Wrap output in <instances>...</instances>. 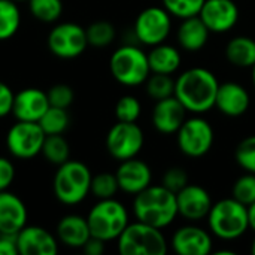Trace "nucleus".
<instances>
[{"label":"nucleus","mask_w":255,"mask_h":255,"mask_svg":"<svg viewBox=\"0 0 255 255\" xmlns=\"http://www.w3.org/2000/svg\"><path fill=\"white\" fill-rule=\"evenodd\" d=\"M182 57L181 52L167 43H158L155 46H151V51L148 52V63L151 67V73H164V75H173L179 66H181Z\"/></svg>","instance_id":"obj_24"},{"label":"nucleus","mask_w":255,"mask_h":255,"mask_svg":"<svg viewBox=\"0 0 255 255\" xmlns=\"http://www.w3.org/2000/svg\"><path fill=\"white\" fill-rule=\"evenodd\" d=\"M176 143L179 151L191 158L206 155L214 145V128L202 117H191L176 131Z\"/></svg>","instance_id":"obj_8"},{"label":"nucleus","mask_w":255,"mask_h":255,"mask_svg":"<svg viewBox=\"0 0 255 255\" xmlns=\"http://www.w3.org/2000/svg\"><path fill=\"white\" fill-rule=\"evenodd\" d=\"M30 13L42 22H54L63 13L61 0H27Z\"/></svg>","instance_id":"obj_30"},{"label":"nucleus","mask_w":255,"mask_h":255,"mask_svg":"<svg viewBox=\"0 0 255 255\" xmlns=\"http://www.w3.org/2000/svg\"><path fill=\"white\" fill-rule=\"evenodd\" d=\"M251 103L250 93L238 82L220 84L215 99V108L226 117L238 118L247 114Z\"/></svg>","instance_id":"obj_21"},{"label":"nucleus","mask_w":255,"mask_h":255,"mask_svg":"<svg viewBox=\"0 0 255 255\" xmlns=\"http://www.w3.org/2000/svg\"><path fill=\"white\" fill-rule=\"evenodd\" d=\"M226 57L236 67H253L255 64V40L248 36L233 37L226 45Z\"/></svg>","instance_id":"obj_25"},{"label":"nucleus","mask_w":255,"mask_h":255,"mask_svg":"<svg viewBox=\"0 0 255 255\" xmlns=\"http://www.w3.org/2000/svg\"><path fill=\"white\" fill-rule=\"evenodd\" d=\"M206 218L212 235L223 241H236L250 229L247 206L233 197L214 203Z\"/></svg>","instance_id":"obj_4"},{"label":"nucleus","mask_w":255,"mask_h":255,"mask_svg":"<svg viewBox=\"0 0 255 255\" xmlns=\"http://www.w3.org/2000/svg\"><path fill=\"white\" fill-rule=\"evenodd\" d=\"M37 123L46 136L48 134H63L70 124V117H69L67 109L49 106L48 111L42 115V118Z\"/></svg>","instance_id":"obj_28"},{"label":"nucleus","mask_w":255,"mask_h":255,"mask_svg":"<svg viewBox=\"0 0 255 255\" xmlns=\"http://www.w3.org/2000/svg\"><path fill=\"white\" fill-rule=\"evenodd\" d=\"M238 164L247 172L255 175V134L242 139L235 152Z\"/></svg>","instance_id":"obj_35"},{"label":"nucleus","mask_w":255,"mask_h":255,"mask_svg":"<svg viewBox=\"0 0 255 255\" xmlns=\"http://www.w3.org/2000/svg\"><path fill=\"white\" fill-rule=\"evenodd\" d=\"M251 253L255 255V238L254 241H253V244H251Z\"/></svg>","instance_id":"obj_45"},{"label":"nucleus","mask_w":255,"mask_h":255,"mask_svg":"<svg viewBox=\"0 0 255 255\" xmlns=\"http://www.w3.org/2000/svg\"><path fill=\"white\" fill-rule=\"evenodd\" d=\"M40 154L51 164L60 166L70 160V146L61 134H48L45 137Z\"/></svg>","instance_id":"obj_26"},{"label":"nucleus","mask_w":255,"mask_h":255,"mask_svg":"<svg viewBox=\"0 0 255 255\" xmlns=\"http://www.w3.org/2000/svg\"><path fill=\"white\" fill-rule=\"evenodd\" d=\"M248 211V223H250V229H253L255 232V202L247 206Z\"/></svg>","instance_id":"obj_43"},{"label":"nucleus","mask_w":255,"mask_h":255,"mask_svg":"<svg viewBox=\"0 0 255 255\" xmlns=\"http://www.w3.org/2000/svg\"><path fill=\"white\" fill-rule=\"evenodd\" d=\"M13 91L0 81V118L9 115L12 112V106H13Z\"/></svg>","instance_id":"obj_40"},{"label":"nucleus","mask_w":255,"mask_h":255,"mask_svg":"<svg viewBox=\"0 0 255 255\" xmlns=\"http://www.w3.org/2000/svg\"><path fill=\"white\" fill-rule=\"evenodd\" d=\"M188 182V175L185 172V169L182 167H170L166 170V173L163 175V181L161 185L166 187L167 190H170L172 193H178L181 191Z\"/></svg>","instance_id":"obj_38"},{"label":"nucleus","mask_w":255,"mask_h":255,"mask_svg":"<svg viewBox=\"0 0 255 255\" xmlns=\"http://www.w3.org/2000/svg\"><path fill=\"white\" fill-rule=\"evenodd\" d=\"M91 236L105 242L117 241L128 226V212L126 206L115 199L99 200L87 215Z\"/></svg>","instance_id":"obj_6"},{"label":"nucleus","mask_w":255,"mask_h":255,"mask_svg":"<svg viewBox=\"0 0 255 255\" xmlns=\"http://www.w3.org/2000/svg\"><path fill=\"white\" fill-rule=\"evenodd\" d=\"M142 114V105L134 96H123L115 106V117L123 123H136Z\"/></svg>","instance_id":"obj_34"},{"label":"nucleus","mask_w":255,"mask_h":255,"mask_svg":"<svg viewBox=\"0 0 255 255\" xmlns=\"http://www.w3.org/2000/svg\"><path fill=\"white\" fill-rule=\"evenodd\" d=\"M117 242L121 255H166L169 250L161 229L137 220L136 223H128Z\"/></svg>","instance_id":"obj_5"},{"label":"nucleus","mask_w":255,"mask_h":255,"mask_svg":"<svg viewBox=\"0 0 255 255\" xmlns=\"http://www.w3.org/2000/svg\"><path fill=\"white\" fill-rule=\"evenodd\" d=\"M87 40L88 45L96 46V48H103L108 46L114 42L115 39V27L109 21H96L90 24L87 28Z\"/></svg>","instance_id":"obj_32"},{"label":"nucleus","mask_w":255,"mask_h":255,"mask_svg":"<svg viewBox=\"0 0 255 255\" xmlns=\"http://www.w3.org/2000/svg\"><path fill=\"white\" fill-rule=\"evenodd\" d=\"M233 199L241 202L242 205L248 206L255 202V175L254 173H247L241 176L232 190Z\"/></svg>","instance_id":"obj_36"},{"label":"nucleus","mask_w":255,"mask_h":255,"mask_svg":"<svg viewBox=\"0 0 255 255\" xmlns=\"http://www.w3.org/2000/svg\"><path fill=\"white\" fill-rule=\"evenodd\" d=\"M209 34H211L209 28L205 25V22L200 19V16L196 15V16L182 19V22L178 27L176 39L182 49L196 52V51H200L202 48H205V45L208 43Z\"/></svg>","instance_id":"obj_23"},{"label":"nucleus","mask_w":255,"mask_h":255,"mask_svg":"<svg viewBox=\"0 0 255 255\" xmlns=\"http://www.w3.org/2000/svg\"><path fill=\"white\" fill-rule=\"evenodd\" d=\"M91 179L93 175L87 164L76 160H67L58 166L54 175V196L63 205H78L90 194Z\"/></svg>","instance_id":"obj_3"},{"label":"nucleus","mask_w":255,"mask_h":255,"mask_svg":"<svg viewBox=\"0 0 255 255\" xmlns=\"http://www.w3.org/2000/svg\"><path fill=\"white\" fill-rule=\"evenodd\" d=\"M87 46V31L75 22L57 24L48 34V48L58 58H76Z\"/></svg>","instance_id":"obj_12"},{"label":"nucleus","mask_w":255,"mask_h":255,"mask_svg":"<svg viewBox=\"0 0 255 255\" xmlns=\"http://www.w3.org/2000/svg\"><path fill=\"white\" fill-rule=\"evenodd\" d=\"M212 238L202 227L188 224L172 236V248L179 255H208L212 253Z\"/></svg>","instance_id":"obj_17"},{"label":"nucleus","mask_w":255,"mask_h":255,"mask_svg":"<svg viewBox=\"0 0 255 255\" xmlns=\"http://www.w3.org/2000/svg\"><path fill=\"white\" fill-rule=\"evenodd\" d=\"M199 16L211 33H227L239 19V7L233 0H205Z\"/></svg>","instance_id":"obj_13"},{"label":"nucleus","mask_w":255,"mask_h":255,"mask_svg":"<svg viewBox=\"0 0 255 255\" xmlns=\"http://www.w3.org/2000/svg\"><path fill=\"white\" fill-rule=\"evenodd\" d=\"M13 179H15L13 163L6 157H0V191L7 190L13 182Z\"/></svg>","instance_id":"obj_39"},{"label":"nucleus","mask_w":255,"mask_h":255,"mask_svg":"<svg viewBox=\"0 0 255 255\" xmlns=\"http://www.w3.org/2000/svg\"><path fill=\"white\" fill-rule=\"evenodd\" d=\"M145 90L146 94L155 102L172 97L175 96V79L172 78V75L151 73L145 81Z\"/></svg>","instance_id":"obj_29"},{"label":"nucleus","mask_w":255,"mask_h":255,"mask_svg":"<svg viewBox=\"0 0 255 255\" xmlns=\"http://www.w3.org/2000/svg\"><path fill=\"white\" fill-rule=\"evenodd\" d=\"M120 185L115 173H97L91 179V188L90 193L97 199V200H105V199H114L115 194L118 193Z\"/></svg>","instance_id":"obj_31"},{"label":"nucleus","mask_w":255,"mask_h":255,"mask_svg":"<svg viewBox=\"0 0 255 255\" xmlns=\"http://www.w3.org/2000/svg\"><path fill=\"white\" fill-rule=\"evenodd\" d=\"M172 30L170 13L160 6H149L143 9L134 21V34L137 40L146 46L163 43Z\"/></svg>","instance_id":"obj_11"},{"label":"nucleus","mask_w":255,"mask_h":255,"mask_svg":"<svg viewBox=\"0 0 255 255\" xmlns=\"http://www.w3.org/2000/svg\"><path fill=\"white\" fill-rule=\"evenodd\" d=\"M185 120L187 109L175 96L155 102L152 109V126L157 131L163 134L176 133Z\"/></svg>","instance_id":"obj_20"},{"label":"nucleus","mask_w":255,"mask_h":255,"mask_svg":"<svg viewBox=\"0 0 255 255\" xmlns=\"http://www.w3.org/2000/svg\"><path fill=\"white\" fill-rule=\"evenodd\" d=\"M0 255H19L15 236L0 235Z\"/></svg>","instance_id":"obj_41"},{"label":"nucleus","mask_w":255,"mask_h":255,"mask_svg":"<svg viewBox=\"0 0 255 255\" xmlns=\"http://www.w3.org/2000/svg\"><path fill=\"white\" fill-rule=\"evenodd\" d=\"M90 238L88 221L81 215H66L57 224V239L67 248H82Z\"/></svg>","instance_id":"obj_22"},{"label":"nucleus","mask_w":255,"mask_h":255,"mask_svg":"<svg viewBox=\"0 0 255 255\" xmlns=\"http://www.w3.org/2000/svg\"><path fill=\"white\" fill-rule=\"evenodd\" d=\"M21 25V13L13 0H0V40L12 37Z\"/></svg>","instance_id":"obj_27"},{"label":"nucleus","mask_w":255,"mask_h":255,"mask_svg":"<svg viewBox=\"0 0 255 255\" xmlns=\"http://www.w3.org/2000/svg\"><path fill=\"white\" fill-rule=\"evenodd\" d=\"M45 137L39 123L16 121L6 134V148L15 158L28 160L40 154Z\"/></svg>","instance_id":"obj_9"},{"label":"nucleus","mask_w":255,"mask_h":255,"mask_svg":"<svg viewBox=\"0 0 255 255\" xmlns=\"http://www.w3.org/2000/svg\"><path fill=\"white\" fill-rule=\"evenodd\" d=\"M163 7L176 18H190L199 15L205 0H161Z\"/></svg>","instance_id":"obj_33"},{"label":"nucleus","mask_w":255,"mask_h":255,"mask_svg":"<svg viewBox=\"0 0 255 255\" xmlns=\"http://www.w3.org/2000/svg\"><path fill=\"white\" fill-rule=\"evenodd\" d=\"M105 244H106L105 241L91 236L87 241V244L82 247V251L87 255H102L105 253Z\"/></svg>","instance_id":"obj_42"},{"label":"nucleus","mask_w":255,"mask_h":255,"mask_svg":"<svg viewBox=\"0 0 255 255\" xmlns=\"http://www.w3.org/2000/svg\"><path fill=\"white\" fill-rule=\"evenodd\" d=\"M115 176L118 179L120 190L133 196L148 188L152 181L151 167L143 160H139L136 157L120 161Z\"/></svg>","instance_id":"obj_15"},{"label":"nucleus","mask_w":255,"mask_h":255,"mask_svg":"<svg viewBox=\"0 0 255 255\" xmlns=\"http://www.w3.org/2000/svg\"><path fill=\"white\" fill-rule=\"evenodd\" d=\"M15 238L19 255H55L58 251V239L39 226H25Z\"/></svg>","instance_id":"obj_16"},{"label":"nucleus","mask_w":255,"mask_h":255,"mask_svg":"<svg viewBox=\"0 0 255 255\" xmlns=\"http://www.w3.org/2000/svg\"><path fill=\"white\" fill-rule=\"evenodd\" d=\"M27 218L24 202L7 190L0 191V235L16 236L27 226Z\"/></svg>","instance_id":"obj_19"},{"label":"nucleus","mask_w":255,"mask_h":255,"mask_svg":"<svg viewBox=\"0 0 255 255\" xmlns=\"http://www.w3.org/2000/svg\"><path fill=\"white\" fill-rule=\"evenodd\" d=\"M220 82L217 76L205 67H191L175 79V97L184 105L187 112L205 114L215 108Z\"/></svg>","instance_id":"obj_1"},{"label":"nucleus","mask_w":255,"mask_h":255,"mask_svg":"<svg viewBox=\"0 0 255 255\" xmlns=\"http://www.w3.org/2000/svg\"><path fill=\"white\" fill-rule=\"evenodd\" d=\"M145 143L143 131L136 123L118 121L106 134V149L118 161L137 157Z\"/></svg>","instance_id":"obj_10"},{"label":"nucleus","mask_w":255,"mask_h":255,"mask_svg":"<svg viewBox=\"0 0 255 255\" xmlns=\"http://www.w3.org/2000/svg\"><path fill=\"white\" fill-rule=\"evenodd\" d=\"M133 214L137 221L164 229L178 217L176 194L163 185H149L134 196Z\"/></svg>","instance_id":"obj_2"},{"label":"nucleus","mask_w":255,"mask_h":255,"mask_svg":"<svg viewBox=\"0 0 255 255\" xmlns=\"http://www.w3.org/2000/svg\"><path fill=\"white\" fill-rule=\"evenodd\" d=\"M253 69V84H254V87H255V64L251 67Z\"/></svg>","instance_id":"obj_44"},{"label":"nucleus","mask_w":255,"mask_h":255,"mask_svg":"<svg viewBox=\"0 0 255 255\" xmlns=\"http://www.w3.org/2000/svg\"><path fill=\"white\" fill-rule=\"evenodd\" d=\"M46 94H48V100H49L51 106L63 108V109H67L73 103V99H75L73 90L69 85H66V84H55V85H52L48 90Z\"/></svg>","instance_id":"obj_37"},{"label":"nucleus","mask_w":255,"mask_h":255,"mask_svg":"<svg viewBox=\"0 0 255 255\" xmlns=\"http://www.w3.org/2000/svg\"><path fill=\"white\" fill-rule=\"evenodd\" d=\"M48 94L39 88H24L13 97L12 114L16 121L37 123L49 108Z\"/></svg>","instance_id":"obj_18"},{"label":"nucleus","mask_w":255,"mask_h":255,"mask_svg":"<svg viewBox=\"0 0 255 255\" xmlns=\"http://www.w3.org/2000/svg\"><path fill=\"white\" fill-rule=\"evenodd\" d=\"M109 69L115 81L127 87L145 84L151 75L148 54L134 45H123L111 55Z\"/></svg>","instance_id":"obj_7"},{"label":"nucleus","mask_w":255,"mask_h":255,"mask_svg":"<svg viewBox=\"0 0 255 255\" xmlns=\"http://www.w3.org/2000/svg\"><path fill=\"white\" fill-rule=\"evenodd\" d=\"M178 215L188 221H200L208 217L212 208L211 194L200 185L187 184L181 191L176 193Z\"/></svg>","instance_id":"obj_14"},{"label":"nucleus","mask_w":255,"mask_h":255,"mask_svg":"<svg viewBox=\"0 0 255 255\" xmlns=\"http://www.w3.org/2000/svg\"><path fill=\"white\" fill-rule=\"evenodd\" d=\"M13 1H27V0H13Z\"/></svg>","instance_id":"obj_46"}]
</instances>
